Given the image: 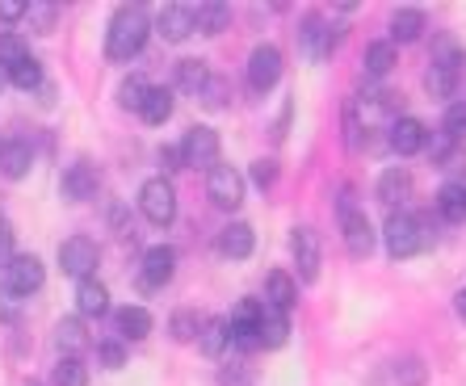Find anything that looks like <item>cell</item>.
<instances>
[{
  "label": "cell",
  "instance_id": "1",
  "mask_svg": "<svg viewBox=\"0 0 466 386\" xmlns=\"http://www.w3.org/2000/svg\"><path fill=\"white\" fill-rule=\"evenodd\" d=\"M147 34H152L147 9H143V5H122V9L109 17L106 55L114 59V64H130V59H135V55L147 46Z\"/></svg>",
  "mask_w": 466,
  "mask_h": 386
},
{
  "label": "cell",
  "instance_id": "2",
  "mask_svg": "<svg viewBox=\"0 0 466 386\" xmlns=\"http://www.w3.org/2000/svg\"><path fill=\"white\" fill-rule=\"evenodd\" d=\"M382 239H387V252H390V257H395V260H408V257H416V252L429 244V231H424V218L395 210V215L387 218V227H382Z\"/></svg>",
  "mask_w": 466,
  "mask_h": 386
},
{
  "label": "cell",
  "instance_id": "3",
  "mask_svg": "<svg viewBox=\"0 0 466 386\" xmlns=\"http://www.w3.org/2000/svg\"><path fill=\"white\" fill-rule=\"evenodd\" d=\"M340 231H345L349 257L366 260L374 252V227H370L366 210L353 202V189H340Z\"/></svg>",
  "mask_w": 466,
  "mask_h": 386
},
{
  "label": "cell",
  "instance_id": "4",
  "mask_svg": "<svg viewBox=\"0 0 466 386\" xmlns=\"http://www.w3.org/2000/svg\"><path fill=\"white\" fill-rule=\"evenodd\" d=\"M139 210L147 223L156 227H168L177 218V189L168 177H152V181H143L139 189Z\"/></svg>",
  "mask_w": 466,
  "mask_h": 386
},
{
  "label": "cell",
  "instance_id": "5",
  "mask_svg": "<svg viewBox=\"0 0 466 386\" xmlns=\"http://www.w3.org/2000/svg\"><path fill=\"white\" fill-rule=\"evenodd\" d=\"M97 260H101V248L93 244L88 236H72V239H64V244H59V265H64L67 278H76V281L93 278Z\"/></svg>",
  "mask_w": 466,
  "mask_h": 386
},
{
  "label": "cell",
  "instance_id": "6",
  "mask_svg": "<svg viewBox=\"0 0 466 386\" xmlns=\"http://www.w3.org/2000/svg\"><path fill=\"white\" fill-rule=\"evenodd\" d=\"M218 135L210 127H194V130H185V139H181V160L185 168H218Z\"/></svg>",
  "mask_w": 466,
  "mask_h": 386
},
{
  "label": "cell",
  "instance_id": "7",
  "mask_svg": "<svg viewBox=\"0 0 466 386\" xmlns=\"http://www.w3.org/2000/svg\"><path fill=\"white\" fill-rule=\"evenodd\" d=\"M46 281V269L38 257H13L9 265H5V290L9 294H17V299H30V294H38Z\"/></svg>",
  "mask_w": 466,
  "mask_h": 386
},
{
  "label": "cell",
  "instance_id": "8",
  "mask_svg": "<svg viewBox=\"0 0 466 386\" xmlns=\"http://www.w3.org/2000/svg\"><path fill=\"white\" fill-rule=\"evenodd\" d=\"M282 51L273 43H260L257 51L248 55V85H252V93H269L278 80H282Z\"/></svg>",
  "mask_w": 466,
  "mask_h": 386
},
{
  "label": "cell",
  "instance_id": "9",
  "mask_svg": "<svg viewBox=\"0 0 466 386\" xmlns=\"http://www.w3.org/2000/svg\"><path fill=\"white\" fill-rule=\"evenodd\" d=\"M207 193L218 210H236V206L244 202V177H239L231 164H218V168H210V177H207Z\"/></svg>",
  "mask_w": 466,
  "mask_h": 386
},
{
  "label": "cell",
  "instance_id": "10",
  "mask_svg": "<svg viewBox=\"0 0 466 386\" xmlns=\"http://www.w3.org/2000/svg\"><path fill=\"white\" fill-rule=\"evenodd\" d=\"M177 273V252L168 244H156L143 252V265H139V286L143 290H160L168 286Z\"/></svg>",
  "mask_w": 466,
  "mask_h": 386
},
{
  "label": "cell",
  "instance_id": "11",
  "mask_svg": "<svg viewBox=\"0 0 466 386\" xmlns=\"http://www.w3.org/2000/svg\"><path fill=\"white\" fill-rule=\"evenodd\" d=\"M265 311H278V315H290L294 302H299V281L286 273V269H273L265 273Z\"/></svg>",
  "mask_w": 466,
  "mask_h": 386
},
{
  "label": "cell",
  "instance_id": "12",
  "mask_svg": "<svg viewBox=\"0 0 466 386\" xmlns=\"http://www.w3.org/2000/svg\"><path fill=\"white\" fill-rule=\"evenodd\" d=\"M156 30H160L164 43H185V38L198 30V9H189V5H168V9H160V17H156Z\"/></svg>",
  "mask_w": 466,
  "mask_h": 386
},
{
  "label": "cell",
  "instance_id": "13",
  "mask_svg": "<svg viewBox=\"0 0 466 386\" xmlns=\"http://www.w3.org/2000/svg\"><path fill=\"white\" fill-rule=\"evenodd\" d=\"M340 43V34H332V25H324V17H307L303 30H299V46L311 64H319L324 55H332V46Z\"/></svg>",
  "mask_w": 466,
  "mask_h": 386
},
{
  "label": "cell",
  "instance_id": "14",
  "mask_svg": "<svg viewBox=\"0 0 466 386\" xmlns=\"http://www.w3.org/2000/svg\"><path fill=\"white\" fill-rule=\"evenodd\" d=\"M97 185H101L97 168H93L88 160H76V164H67V168H64V181H59V189H64L67 202H88V198L97 193Z\"/></svg>",
  "mask_w": 466,
  "mask_h": 386
},
{
  "label": "cell",
  "instance_id": "15",
  "mask_svg": "<svg viewBox=\"0 0 466 386\" xmlns=\"http://www.w3.org/2000/svg\"><path fill=\"white\" fill-rule=\"evenodd\" d=\"M294 265H299V278L303 281H315L319 278V236H315V227H294Z\"/></svg>",
  "mask_w": 466,
  "mask_h": 386
},
{
  "label": "cell",
  "instance_id": "16",
  "mask_svg": "<svg viewBox=\"0 0 466 386\" xmlns=\"http://www.w3.org/2000/svg\"><path fill=\"white\" fill-rule=\"evenodd\" d=\"M390 151H400V156H416V151L429 147V130H424L420 118H395L390 122Z\"/></svg>",
  "mask_w": 466,
  "mask_h": 386
},
{
  "label": "cell",
  "instance_id": "17",
  "mask_svg": "<svg viewBox=\"0 0 466 386\" xmlns=\"http://www.w3.org/2000/svg\"><path fill=\"white\" fill-rule=\"evenodd\" d=\"M374 193H379V202H387V206H403L408 198H412V172L408 168H387L379 177V185H374Z\"/></svg>",
  "mask_w": 466,
  "mask_h": 386
},
{
  "label": "cell",
  "instance_id": "18",
  "mask_svg": "<svg viewBox=\"0 0 466 386\" xmlns=\"http://www.w3.org/2000/svg\"><path fill=\"white\" fill-rule=\"evenodd\" d=\"M76 311L85 315V320H101V315L109 311V290L101 286L97 278L76 281Z\"/></svg>",
  "mask_w": 466,
  "mask_h": 386
},
{
  "label": "cell",
  "instance_id": "19",
  "mask_svg": "<svg viewBox=\"0 0 466 386\" xmlns=\"http://www.w3.org/2000/svg\"><path fill=\"white\" fill-rule=\"evenodd\" d=\"M30 168H34V147L25 139H9L0 147V172H5L9 181H22Z\"/></svg>",
  "mask_w": 466,
  "mask_h": 386
},
{
  "label": "cell",
  "instance_id": "20",
  "mask_svg": "<svg viewBox=\"0 0 466 386\" xmlns=\"http://www.w3.org/2000/svg\"><path fill=\"white\" fill-rule=\"evenodd\" d=\"M433 206H437V215H441L445 223H466V185L462 181H445L441 189H437Z\"/></svg>",
  "mask_w": 466,
  "mask_h": 386
},
{
  "label": "cell",
  "instance_id": "21",
  "mask_svg": "<svg viewBox=\"0 0 466 386\" xmlns=\"http://www.w3.org/2000/svg\"><path fill=\"white\" fill-rule=\"evenodd\" d=\"M228 344H231V323L228 320H207L202 323V332H198V349H202V357L218 361V357L228 353Z\"/></svg>",
  "mask_w": 466,
  "mask_h": 386
},
{
  "label": "cell",
  "instance_id": "22",
  "mask_svg": "<svg viewBox=\"0 0 466 386\" xmlns=\"http://www.w3.org/2000/svg\"><path fill=\"white\" fill-rule=\"evenodd\" d=\"M252 227L248 223H231V227H223L218 231V252L223 257H231V260H244V257H252Z\"/></svg>",
  "mask_w": 466,
  "mask_h": 386
},
{
  "label": "cell",
  "instance_id": "23",
  "mask_svg": "<svg viewBox=\"0 0 466 386\" xmlns=\"http://www.w3.org/2000/svg\"><path fill=\"white\" fill-rule=\"evenodd\" d=\"M429 30V22H424V13L420 9H395V17H390V43H416L420 34Z\"/></svg>",
  "mask_w": 466,
  "mask_h": 386
},
{
  "label": "cell",
  "instance_id": "24",
  "mask_svg": "<svg viewBox=\"0 0 466 386\" xmlns=\"http://www.w3.org/2000/svg\"><path fill=\"white\" fill-rule=\"evenodd\" d=\"M114 332L122 340H143V336L152 332V315L143 311V307H122V311H114Z\"/></svg>",
  "mask_w": 466,
  "mask_h": 386
},
{
  "label": "cell",
  "instance_id": "25",
  "mask_svg": "<svg viewBox=\"0 0 466 386\" xmlns=\"http://www.w3.org/2000/svg\"><path fill=\"white\" fill-rule=\"evenodd\" d=\"M210 80H215V76H210V67L202 64V59H181V64H177V88H181V93L202 96L210 88Z\"/></svg>",
  "mask_w": 466,
  "mask_h": 386
},
{
  "label": "cell",
  "instance_id": "26",
  "mask_svg": "<svg viewBox=\"0 0 466 386\" xmlns=\"http://www.w3.org/2000/svg\"><path fill=\"white\" fill-rule=\"evenodd\" d=\"M173 88H160V85H152V93H147V101H143V122H147V127H164V122L173 118Z\"/></svg>",
  "mask_w": 466,
  "mask_h": 386
},
{
  "label": "cell",
  "instance_id": "27",
  "mask_svg": "<svg viewBox=\"0 0 466 386\" xmlns=\"http://www.w3.org/2000/svg\"><path fill=\"white\" fill-rule=\"evenodd\" d=\"M55 344L64 357H80V349H88V332L80 320H59L55 323Z\"/></svg>",
  "mask_w": 466,
  "mask_h": 386
},
{
  "label": "cell",
  "instance_id": "28",
  "mask_svg": "<svg viewBox=\"0 0 466 386\" xmlns=\"http://www.w3.org/2000/svg\"><path fill=\"white\" fill-rule=\"evenodd\" d=\"M395 43H370L366 55H361V67H366V76H374V80H382V76L395 67Z\"/></svg>",
  "mask_w": 466,
  "mask_h": 386
},
{
  "label": "cell",
  "instance_id": "29",
  "mask_svg": "<svg viewBox=\"0 0 466 386\" xmlns=\"http://www.w3.org/2000/svg\"><path fill=\"white\" fill-rule=\"evenodd\" d=\"M286 340H290V315L265 311V320H260V349H282Z\"/></svg>",
  "mask_w": 466,
  "mask_h": 386
},
{
  "label": "cell",
  "instance_id": "30",
  "mask_svg": "<svg viewBox=\"0 0 466 386\" xmlns=\"http://www.w3.org/2000/svg\"><path fill=\"white\" fill-rule=\"evenodd\" d=\"M9 85H17L22 93H34V88L43 93V88H46V80H43V64H38L34 55H30V59H22V64H17V67L9 72Z\"/></svg>",
  "mask_w": 466,
  "mask_h": 386
},
{
  "label": "cell",
  "instance_id": "31",
  "mask_svg": "<svg viewBox=\"0 0 466 386\" xmlns=\"http://www.w3.org/2000/svg\"><path fill=\"white\" fill-rule=\"evenodd\" d=\"M228 22H231V9L228 5H198V30L202 34H223L228 30Z\"/></svg>",
  "mask_w": 466,
  "mask_h": 386
},
{
  "label": "cell",
  "instance_id": "32",
  "mask_svg": "<svg viewBox=\"0 0 466 386\" xmlns=\"http://www.w3.org/2000/svg\"><path fill=\"white\" fill-rule=\"evenodd\" d=\"M424 88H429V96L445 101V96H454V88H458V72H450V67H429V72H424Z\"/></svg>",
  "mask_w": 466,
  "mask_h": 386
},
{
  "label": "cell",
  "instance_id": "33",
  "mask_svg": "<svg viewBox=\"0 0 466 386\" xmlns=\"http://www.w3.org/2000/svg\"><path fill=\"white\" fill-rule=\"evenodd\" d=\"M55 386H88V365L80 357H59L55 365Z\"/></svg>",
  "mask_w": 466,
  "mask_h": 386
},
{
  "label": "cell",
  "instance_id": "34",
  "mask_svg": "<svg viewBox=\"0 0 466 386\" xmlns=\"http://www.w3.org/2000/svg\"><path fill=\"white\" fill-rule=\"evenodd\" d=\"M231 323V344H236L239 353H257L260 349V323L252 320H228Z\"/></svg>",
  "mask_w": 466,
  "mask_h": 386
},
{
  "label": "cell",
  "instance_id": "35",
  "mask_svg": "<svg viewBox=\"0 0 466 386\" xmlns=\"http://www.w3.org/2000/svg\"><path fill=\"white\" fill-rule=\"evenodd\" d=\"M22 59H30V46H25V38H17V34H0V67H5V76L22 64Z\"/></svg>",
  "mask_w": 466,
  "mask_h": 386
},
{
  "label": "cell",
  "instance_id": "36",
  "mask_svg": "<svg viewBox=\"0 0 466 386\" xmlns=\"http://www.w3.org/2000/svg\"><path fill=\"white\" fill-rule=\"evenodd\" d=\"M25 17H30L34 34H51L55 22H59V5H51V0H34L30 9H25Z\"/></svg>",
  "mask_w": 466,
  "mask_h": 386
},
{
  "label": "cell",
  "instance_id": "37",
  "mask_svg": "<svg viewBox=\"0 0 466 386\" xmlns=\"http://www.w3.org/2000/svg\"><path fill=\"white\" fill-rule=\"evenodd\" d=\"M466 64V51L454 43V38H437L433 43V67H450V72H458V67Z\"/></svg>",
  "mask_w": 466,
  "mask_h": 386
},
{
  "label": "cell",
  "instance_id": "38",
  "mask_svg": "<svg viewBox=\"0 0 466 386\" xmlns=\"http://www.w3.org/2000/svg\"><path fill=\"white\" fill-rule=\"evenodd\" d=\"M147 93H152V85H147L143 76H130V80H122V88H118V101H122V109H143V101H147Z\"/></svg>",
  "mask_w": 466,
  "mask_h": 386
},
{
  "label": "cell",
  "instance_id": "39",
  "mask_svg": "<svg viewBox=\"0 0 466 386\" xmlns=\"http://www.w3.org/2000/svg\"><path fill=\"white\" fill-rule=\"evenodd\" d=\"M441 130L450 135V139H466V101H450V109H445V122Z\"/></svg>",
  "mask_w": 466,
  "mask_h": 386
},
{
  "label": "cell",
  "instance_id": "40",
  "mask_svg": "<svg viewBox=\"0 0 466 386\" xmlns=\"http://www.w3.org/2000/svg\"><path fill=\"white\" fill-rule=\"evenodd\" d=\"M168 328H173V340H198V332H202V323H198L194 311H177Z\"/></svg>",
  "mask_w": 466,
  "mask_h": 386
},
{
  "label": "cell",
  "instance_id": "41",
  "mask_svg": "<svg viewBox=\"0 0 466 386\" xmlns=\"http://www.w3.org/2000/svg\"><path fill=\"white\" fill-rule=\"evenodd\" d=\"M97 357H101V365H106V370H118V365L127 361V353H122V344H118V340L97 344Z\"/></svg>",
  "mask_w": 466,
  "mask_h": 386
},
{
  "label": "cell",
  "instance_id": "42",
  "mask_svg": "<svg viewBox=\"0 0 466 386\" xmlns=\"http://www.w3.org/2000/svg\"><path fill=\"white\" fill-rule=\"evenodd\" d=\"M17 315H22V299L0 290V323H17Z\"/></svg>",
  "mask_w": 466,
  "mask_h": 386
},
{
  "label": "cell",
  "instance_id": "43",
  "mask_svg": "<svg viewBox=\"0 0 466 386\" xmlns=\"http://www.w3.org/2000/svg\"><path fill=\"white\" fill-rule=\"evenodd\" d=\"M252 181H257L260 189H269V185L278 181V164H273V160H257V164H252Z\"/></svg>",
  "mask_w": 466,
  "mask_h": 386
},
{
  "label": "cell",
  "instance_id": "44",
  "mask_svg": "<svg viewBox=\"0 0 466 386\" xmlns=\"http://www.w3.org/2000/svg\"><path fill=\"white\" fill-rule=\"evenodd\" d=\"M13 260V227H9V218L0 215V269Z\"/></svg>",
  "mask_w": 466,
  "mask_h": 386
},
{
  "label": "cell",
  "instance_id": "45",
  "mask_svg": "<svg viewBox=\"0 0 466 386\" xmlns=\"http://www.w3.org/2000/svg\"><path fill=\"white\" fill-rule=\"evenodd\" d=\"M25 9H30L25 0H0V22H22Z\"/></svg>",
  "mask_w": 466,
  "mask_h": 386
},
{
  "label": "cell",
  "instance_id": "46",
  "mask_svg": "<svg viewBox=\"0 0 466 386\" xmlns=\"http://www.w3.org/2000/svg\"><path fill=\"white\" fill-rule=\"evenodd\" d=\"M223 93H228V85H223V80H210V88L202 93V101H207V106H223Z\"/></svg>",
  "mask_w": 466,
  "mask_h": 386
},
{
  "label": "cell",
  "instance_id": "47",
  "mask_svg": "<svg viewBox=\"0 0 466 386\" xmlns=\"http://www.w3.org/2000/svg\"><path fill=\"white\" fill-rule=\"evenodd\" d=\"M160 164H164V168H185L181 147H164V151H160Z\"/></svg>",
  "mask_w": 466,
  "mask_h": 386
},
{
  "label": "cell",
  "instance_id": "48",
  "mask_svg": "<svg viewBox=\"0 0 466 386\" xmlns=\"http://www.w3.org/2000/svg\"><path fill=\"white\" fill-rule=\"evenodd\" d=\"M218 382H223V386H248V374H239V370H223V374H218Z\"/></svg>",
  "mask_w": 466,
  "mask_h": 386
},
{
  "label": "cell",
  "instance_id": "49",
  "mask_svg": "<svg viewBox=\"0 0 466 386\" xmlns=\"http://www.w3.org/2000/svg\"><path fill=\"white\" fill-rule=\"evenodd\" d=\"M403 378H408V386H416L424 378V370H420V361H403Z\"/></svg>",
  "mask_w": 466,
  "mask_h": 386
},
{
  "label": "cell",
  "instance_id": "50",
  "mask_svg": "<svg viewBox=\"0 0 466 386\" xmlns=\"http://www.w3.org/2000/svg\"><path fill=\"white\" fill-rule=\"evenodd\" d=\"M454 307H458V315L466 320V290H458V299H454Z\"/></svg>",
  "mask_w": 466,
  "mask_h": 386
},
{
  "label": "cell",
  "instance_id": "51",
  "mask_svg": "<svg viewBox=\"0 0 466 386\" xmlns=\"http://www.w3.org/2000/svg\"><path fill=\"white\" fill-rule=\"evenodd\" d=\"M5 80H9V76H5V67H0V88H5Z\"/></svg>",
  "mask_w": 466,
  "mask_h": 386
}]
</instances>
